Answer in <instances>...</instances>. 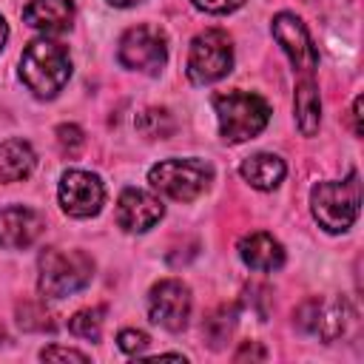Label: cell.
<instances>
[{
	"label": "cell",
	"mask_w": 364,
	"mask_h": 364,
	"mask_svg": "<svg viewBox=\"0 0 364 364\" xmlns=\"http://www.w3.org/2000/svg\"><path fill=\"white\" fill-rule=\"evenodd\" d=\"M20 77L34 97L51 100L63 91L71 77V57L63 43L54 40H34L26 46L20 57Z\"/></svg>",
	"instance_id": "obj_1"
},
{
	"label": "cell",
	"mask_w": 364,
	"mask_h": 364,
	"mask_svg": "<svg viewBox=\"0 0 364 364\" xmlns=\"http://www.w3.org/2000/svg\"><path fill=\"white\" fill-rule=\"evenodd\" d=\"M37 287L43 299H65L82 290L94 276V262L82 250L46 247L37 262Z\"/></svg>",
	"instance_id": "obj_2"
},
{
	"label": "cell",
	"mask_w": 364,
	"mask_h": 364,
	"mask_svg": "<svg viewBox=\"0 0 364 364\" xmlns=\"http://www.w3.org/2000/svg\"><path fill=\"white\" fill-rule=\"evenodd\" d=\"M219 134L228 142H245L253 139L270 119V105L264 97L250 91H228L213 97Z\"/></svg>",
	"instance_id": "obj_3"
},
{
	"label": "cell",
	"mask_w": 364,
	"mask_h": 364,
	"mask_svg": "<svg viewBox=\"0 0 364 364\" xmlns=\"http://www.w3.org/2000/svg\"><path fill=\"white\" fill-rule=\"evenodd\" d=\"M310 205H313V216L316 222L330 230V233H341L347 228H353L358 208H361V185H358V173L353 171L347 179L341 182H318L310 191Z\"/></svg>",
	"instance_id": "obj_4"
},
{
	"label": "cell",
	"mask_w": 364,
	"mask_h": 364,
	"mask_svg": "<svg viewBox=\"0 0 364 364\" xmlns=\"http://www.w3.org/2000/svg\"><path fill=\"white\" fill-rule=\"evenodd\" d=\"M210 179H213V168L202 159H165L154 165L148 173L151 188L176 202H193L208 191Z\"/></svg>",
	"instance_id": "obj_5"
},
{
	"label": "cell",
	"mask_w": 364,
	"mask_h": 364,
	"mask_svg": "<svg viewBox=\"0 0 364 364\" xmlns=\"http://www.w3.org/2000/svg\"><path fill=\"white\" fill-rule=\"evenodd\" d=\"M233 65V43L228 31L208 28L193 37L188 51V77L196 85H208L222 80Z\"/></svg>",
	"instance_id": "obj_6"
},
{
	"label": "cell",
	"mask_w": 364,
	"mask_h": 364,
	"mask_svg": "<svg viewBox=\"0 0 364 364\" xmlns=\"http://www.w3.org/2000/svg\"><path fill=\"white\" fill-rule=\"evenodd\" d=\"M168 60L165 34L156 26H134L119 40V63L139 74H159Z\"/></svg>",
	"instance_id": "obj_7"
},
{
	"label": "cell",
	"mask_w": 364,
	"mask_h": 364,
	"mask_svg": "<svg viewBox=\"0 0 364 364\" xmlns=\"http://www.w3.org/2000/svg\"><path fill=\"white\" fill-rule=\"evenodd\" d=\"M148 316L154 324L179 333L188 324L191 316V290L179 279H162L148 293Z\"/></svg>",
	"instance_id": "obj_8"
},
{
	"label": "cell",
	"mask_w": 364,
	"mask_h": 364,
	"mask_svg": "<svg viewBox=\"0 0 364 364\" xmlns=\"http://www.w3.org/2000/svg\"><path fill=\"white\" fill-rule=\"evenodd\" d=\"M273 37L282 46V51L287 54V60L293 63V68L301 77H313V71L318 65V51L307 34V26L296 14L282 11L273 17Z\"/></svg>",
	"instance_id": "obj_9"
},
{
	"label": "cell",
	"mask_w": 364,
	"mask_h": 364,
	"mask_svg": "<svg viewBox=\"0 0 364 364\" xmlns=\"http://www.w3.org/2000/svg\"><path fill=\"white\" fill-rule=\"evenodd\" d=\"M105 202V188L97 173L88 171H65L60 179V205L68 216L85 219L100 213Z\"/></svg>",
	"instance_id": "obj_10"
},
{
	"label": "cell",
	"mask_w": 364,
	"mask_h": 364,
	"mask_svg": "<svg viewBox=\"0 0 364 364\" xmlns=\"http://www.w3.org/2000/svg\"><path fill=\"white\" fill-rule=\"evenodd\" d=\"M165 208L156 196L139 191V188H125L117 202V225L128 233H145L162 219Z\"/></svg>",
	"instance_id": "obj_11"
},
{
	"label": "cell",
	"mask_w": 364,
	"mask_h": 364,
	"mask_svg": "<svg viewBox=\"0 0 364 364\" xmlns=\"http://www.w3.org/2000/svg\"><path fill=\"white\" fill-rule=\"evenodd\" d=\"M43 233V216L31 208L23 205H11V208H0V247H28L37 236Z\"/></svg>",
	"instance_id": "obj_12"
},
{
	"label": "cell",
	"mask_w": 364,
	"mask_h": 364,
	"mask_svg": "<svg viewBox=\"0 0 364 364\" xmlns=\"http://www.w3.org/2000/svg\"><path fill=\"white\" fill-rule=\"evenodd\" d=\"M239 256H242V262H245L247 267L264 270V273L279 270V267L284 264V247H282V242L273 239V236L264 233V230H256V233L245 236V239L239 242Z\"/></svg>",
	"instance_id": "obj_13"
},
{
	"label": "cell",
	"mask_w": 364,
	"mask_h": 364,
	"mask_svg": "<svg viewBox=\"0 0 364 364\" xmlns=\"http://www.w3.org/2000/svg\"><path fill=\"white\" fill-rule=\"evenodd\" d=\"M23 20L46 34L65 31L74 20V3L71 0H31L23 9Z\"/></svg>",
	"instance_id": "obj_14"
},
{
	"label": "cell",
	"mask_w": 364,
	"mask_h": 364,
	"mask_svg": "<svg viewBox=\"0 0 364 364\" xmlns=\"http://www.w3.org/2000/svg\"><path fill=\"white\" fill-rule=\"evenodd\" d=\"M34 165H37V156L28 142L23 139L0 142V182H20L34 171Z\"/></svg>",
	"instance_id": "obj_15"
},
{
	"label": "cell",
	"mask_w": 364,
	"mask_h": 364,
	"mask_svg": "<svg viewBox=\"0 0 364 364\" xmlns=\"http://www.w3.org/2000/svg\"><path fill=\"white\" fill-rule=\"evenodd\" d=\"M242 176L245 182H250L256 191H273L282 179H284V162L273 154H253L242 162Z\"/></svg>",
	"instance_id": "obj_16"
},
{
	"label": "cell",
	"mask_w": 364,
	"mask_h": 364,
	"mask_svg": "<svg viewBox=\"0 0 364 364\" xmlns=\"http://www.w3.org/2000/svg\"><path fill=\"white\" fill-rule=\"evenodd\" d=\"M293 105H296L299 131L304 136H313L318 131V122H321V100H318V85L313 82V77H301L299 80Z\"/></svg>",
	"instance_id": "obj_17"
},
{
	"label": "cell",
	"mask_w": 364,
	"mask_h": 364,
	"mask_svg": "<svg viewBox=\"0 0 364 364\" xmlns=\"http://www.w3.org/2000/svg\"><path fill=\"white\" fill-rule=\"evenodd\" d=\"M134 125L148 139H168L176 131V122H173L171 111H165V108H148V111H142Z\"/></svg>",
	"instance_id": "obj_18"
},
{
	"label": "cell",
	"mask_w": 364,
	"mask_h": 364,
	"mask_svg": "<svg viewBox=\"0 0 364 364\" xmlns=\"http://www.w3.org/2000/svg\"><path fill=\"white\" fill-rule=\"evenodd\" d=\"M17 324L23 330H28V333H46V330H54L57 327L54 324V316L43 304H37V301H23L17 307Z\"/></svg>",
	"instance_id": "obj_19"
},
{
	"label": "cell",
	"mask_w": 364,
	"mask_h": 364,
	"mask_svg": "<svg viewBox=\"0 0 364 364\" xmlns=\"http://www.w3.org/2000/svg\"><path fill=\"white\" fill-rule=\"evenodd\" d=\"M102 313H105L102 307H85V310H80V313H74L68 318V330L74 336H80V338L97 341L100 333H102Z\"/></svg>",
	"instance_id": "obj_20"
},
{
	"label": "cell",
	"mask_w": 364,
	"mask_h": 364,
	"mask_svg": "<svg viewBox=\"0 0 364 364\" xmlns=\"http://www.w3.org/2000/svg\"><path fill=\"white\" fill-rule=\"evenodd\" d=\"M230 330H233V310L230 307H219L202 324V333H205V338H208L210 347H219L230 336Z\"/></svg>",
	"instance_id": "obj_21"
},
{
	"label": "cell",
	"mask_w": 364,
	"mask_h": 364,
	"mask_svg": "<svg viewBox=\"0 0 364 364\" xmlns=\"http://www.w3.org/2000/svg\"><path fill=\"white\" fill-rule=\"evenodd\" d=\"M57 142H60L63 154H68V156H77V151L82 148L85 136H82V131H80L74 122H63V125H57Z\"/></svg>",
	"instance_id": "obj_22"
},
{
	"label": "cell",
	"mask_w": 364,
	"mask_h": 364,
	"mask_svg": "<svg viewBox=\"0 0 364 364\" xmlns=\"http://www.w3.org/2000/svg\"><path fill=\"white\" fill-rule=\"evenodd\" d=\"M117 344H119L122 353H128V355H139V353L151 344V338H148L142 330H122V333L117 336Z\"/></svg>",
	"instance_id": "obj_23"
},
{
	"label": "cell",
	"mask_w": 364,
	"mask_h": 364,
	"mask_svg": "<svg viewBox=\"0 0 364 364\" xmlns=\"http://www.w3.org/2000/svg\"><path fill=\"white\" fill-rule=\"evenodd\" d=\"M40 358H43V361H88L85 353L68 350V347H46V350L40 353Z\"/></svg>",
	"instance_id": "obj_24"
},
{
	"label": "cell",
	"mask_w": 364,
	"mask_h": 364,
	"mask_svg": "<svg viewBox=\"0 0 364 364\" xmlns=\"http://www.w3.org/2000/svg\"><path fill=\"white\" fill-rule=\"evenodd\" d=\"M193 6L208 11V14H228L236 6H242V0H193Z\"/></svg>",
	"instance_id": "obj_25"
},
{
	"label": "cell",
	"mask_w": 364,
	"mask_h": 364,
	"mask_svg": "<svg viewBox=\"0 0 364 364\" xmlns=\"http://www.w3.org/2000/svg\"><path fill=\"white\" fill-rule=\"evenodd\" d=\"M236 361H245V358H256V361H264L267 358V353H264V347L259 344V341H245L239 350H236V355H233Z\"/></svg>",
	"instance_id": "obj_26"
},
{
	"label": "cell",
	"mask_w": 364,
	"mask_h": 364,
	"mask_svg": "<svg viewBox=\"0 0 364 364\" xmlns=\"http://www.w3.org/2000/svg\"><path fill=\"white\" fill-rule=\"evenodd\" d=\"M353 131L361 134V97H355L353 102Z\"/></svg>",
	"instance_id": "obj_27"
},
{
	"label": "cell",
	"mask_w": 364,
	"mask_h": 364,
	"mask_svg": "<svg viewBox=\"0 0 364 364\" xmlns=\"http://www.w3.org/2000/svg\"><path fill=\"white\" fill-rule=\"evenodd\" d=\"M6 37H9V26H6V20L0 17V48L6 46Z\"/></svg>",
	"instance_id": "obj_28"
},
{
	"label": "cell",
	"mask_w": 364,
	"mask_h": 364,
	"mask_svg": "<svg viewBox=\"0 0 364 364\" xmlns=\"http://www.w3.org/2000/svg\"><path fill=\"white\" fill-rule=\"evenodd\" d=\"M111 6H119V9H128V6H136V3H142V0H108Z\"/></svg>",
	"instance_id": "obj_29"
}]
</instances>
